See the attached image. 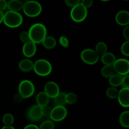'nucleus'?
Returning <instances> with one entry per match:
<instances>
[{
	"mask_svg": "<svg viewBox=\"0 0 129 129\" xmlns=\"http://www.w3.org/2000/svg\"><path fill=\"white\" fill-rule=\"evenodd\" d=\"M23 99L24 98H23L22 96H21L19 93L15 94V96H13V101L16 103H21V102H22Z\"/></svg>",
	"mask_w": 129,
	"mask_h": 129,
	"instance_id": "nucleus-36",
	"label": "nucleus"
},
{
	"mask_svg": "<svg viewBox=\"0 0 129 129\" xmlns=\"http://www.w3.org/2000/svg\"><path fill=\"white\" fill-rule=\"evenodd\" d=\"M66 93H59L55 98H54V103L56 106H64L66 104Z\"/></svg>",
	"mask_w": 129,
	"mask_h": 129,
	"instance_id": "nucleus-23",
	"label": "nucleus"
},
{
	"mask_svg": "<svg viewBox=\"0 0 129 129\" xmlns=\"http://www.w3.org/2000/svg\"><path fill=\"white\" fill-rule=\"evenodd\" d=\"M78 100V96L74 93H69L66 94V102L69 105L74 104Z\"/></svg>",
	"mask_w": 129,
	"mask_h": 129,
	"instance_id": "nucleus-27",
	"label": "nucleus"
},
{
	"mask_svg": "<svg viewBox=\"0 0 129 129\" xmlns=\"http://www.w3.org/2000/svg\"><path fill=\"white\" fill-rule=\"evenodd\" d=\"M23 3L19 0H11L7 3V8L9 11L18 13L23 8Z\"/></svg>",
	"mask_w": 129,
	"mask_h": 129,
	"instance_id": "nucleus-16",
	"label": "nucleus"
},
{
	"mask_svg": "<svg viewBox=\"0 0 129 129\" xmlns=\"http://www.w3.org/2000/svg\"><path fill=\"white\" fill-rule=\"evenodd\" d=\"M37 51L36 44L30 41L24 44L22 48V52L26 57L30 58L34 56Z\"/></svg>",
	"mask_w": 129,
	"mask_h": 129,
	"instance_id": "nucleus-13",
	"label": "nucleus"
},
{
	"mask_svg": "<svg viewBox=\"0 0 129 129\" xmlns=\"http://www.w3.org/2000/svg\"><path fill=\"white\" fill-rule=\"evenodd\" d=\"M115 20L120 26H127L129 24V13L126 10H122L117 13Z\"/></svg>",
	"mask_w": 129,
	"mask_h": 129,
	"instance_id": "nucleus-14",
	"label": "nucleus"
},
{
	"mask_svg": "<svg viewBox=\"0 0 129 129\" xmlns=\"http://www.w3.org/2000/svg\"><path fill=\"white\" fill-rule=\"evenodd\" d=\"M22 10L26 16L34 18L40 15L42 8L41 5L37 1H28L23 3Z\"/></svg>",
	"mask_w": 129,
	"mask_h": 129,
	"instance_id": "nucleus-3",
	"label": "nucleus"
},
{
	"mask_svg": "<svg viewBox=\"0 0 129 129\" xmlns=\"http://www.w3.org/2000/svg\"><path fill=\"white\" fill-rule=\"evenodd\" d=\"M18 68L22 72L28 73L34 68V62L28 59H22L19 62Z\"/></svg>",
	"mask_w": 129,
	"mask_h": 129,
	"instance_id": "nucleus-15",
	"label": "nucleus"
},
{
	"mask_svg": "<svg viewBox=\"0 0 129 129\" xmlns=\"http://www.w3.org/2000/svg\"><path fill=\"white\" fill-rule=\"evenodd\" d=\"M1 129H15L13 126H4Z\"/></svg>",
	"mask_w": 129,
	"mask_h": 129,
	"instance_id": "nucleus-41",
	"label": "nucleus"
},
{
	"mask_svg": "<svg viewBox=\"0 0 129 129\" xmlns=\"http://www.w3.org/2000/svg\"><path fill=\"white\" fill-rule=\"evenodd\" d=\"M28 33L30 41L35 44H40L46 37L47 29L44 24L37 23L30 26Z\"/></svg>",
	"mask_w": 129,
	"mask_h": 129,
	"instance_id": "nucleus-1",
	"label": "nucleus"
},
{
	"mask_svg": "<svg viewBox=\"0 0 129 129\" xmlns=\"http://www.w3.org/2000/svg\"><path fill=\"white\" fill-rule=\"evenodd\" d=\"M81 59L86 64L93 65L98 62L100 56L93 49H86L81 53Z\"/></svg>",
	"mask_w": 129,
	"mask_h": 129,
	"instance_id": "nucleus-7",
	"label": "nucleus"
},
{
	"mask_svg": "<svg viewBox=\"0 0 129 129\" xmlns=\"http://www.w3.org/2000/svg\"><path fill=\"white\" fill-rule=\"evenodd\" d=\"M42 107L40 106L35 105H33L29 108L27 112V118L32 122H36L39 120L42 117Z\"/></svg>",
	"mask_w": 129,
	"mask_h": 129,
	"instance_id": "nucleus-11",
	"label": "nucleus"
},
{
	"mask_svg": "<svg viewBox=\"0 0 129 129\" xmlns=\"http://www.w3.org/2000/svg\"><path fill=\"white\" fill-rule=\"evenodd\" d=\"M44 92L49 98H54L60 93V89L56 83L54 81H49L45 84Z\"/></svg>",
	"mask_w": 129,
	"mask_h": 129,
	"instance_id": "nucleus-10",
	"label": "nucleus"
},
{
	"mask_svg": "<svg viewBox=\"0 0 129 129\" xmlns=\"http://www.w3.org/2000/svg\"><path fill=\"white\" fill-rule=\"evenodd\" d=\"M3 23L8 27L15 28L22 24L23 17L19 13L8 11L4 14Z\"/></svg>",
	"mask_w": 129,
	"mask_h": 129,
	"instance_id": "nucleus-2",
	"label": "nucleus"
},
{
	"mask_svg": "<svg viewBox=\"0 0 129 129\" xmlns=\"http://www.w3.org/2000/svg\"><path fill=\"white\" fill-rule=\"evenodd\" d=\"M36 102L37 105L42 107L47 105L49 102V97L44 91H41L37 95Z\"/></svg>",
	"mask_w": 129,
	"mask_h": 129,
	"instance_id": "nucleus-18",
	"label": "nucleus"
},
{
	"mask_svg": "<svg viewBox=\"0 0 129 129\" xmlns=\"http://www.w3.org/2000/svg\"><path fill=\"white\" fill-rule=\"evenodd\" d=\"M95 52L97 53L99 56H102L103 54H105L106 52H107V44L105 42H98L96 44L95 47Z\"/></svg>",
	"mask_w": 129,
	"mask_h": 129,
	"instance_id": "nucleus-24",
	"label": "nucleus"
},
{
	"mask_svg": "<svg viewBox=\"0 0 129 129\" xmlns=\"http://www.w3.org/2000/svg\"><path fill=\"white\" fill-rule=\"evenodd\" d=\"M42 45L45 49H52L56 46L57 42L54 37L52 36H46L42 41Z\"/></svg>",
	"mask_w": 129,
	"mask_h": 129,
	"instance_id": "nucleus-19",
	"label": "nucleus"
},
{
	"mask_svg": "<svg viewBox=\"0 0 129 129\" xmlns=\"http://www.w3.org/2000/svg\"><path fill=\"white\" fill-rule=\"evenodd\" d=\"M121 52L125 56H129V41H126L122 44L121 46Z\"/></svg>",
	"mask_w": 129,
	"mask_h": 129,
	"instance_id": "nucleus-29",
	"label": "nucleus"
},
{
	"mask_svg": "<svg viewBox=\"0 0 129 129\" xmlns=\"http://www.w3.org/2000/svg\"><path fill=\"white\" fill-rule=\"evenodd\" d=\"M81 4L84 6L85 8L88 9L91 7L93 4V1L92 0H83L81 1Z\"/></svg>",
	"mask_w": 129,
	"mask_h": 129,
	"instance_id": "nucleus-35",
	"label": "nucleus"
},
{
	"mask_svg": "<svg viewBox=\"0 0 129 129\" xmlns=\"http://www.w3.org/2000/svg\"><path fill=\"white\" fill-rule=\"evenodd\" d=\"M68 111L64 106H55L52 109L50 117L54 122H60L66 117Z\"/></svg>",
	"mask_w": 129,
	"mask_h": 129,
	"instance_id": "nucleus-9",
	"label": "nucleus"
},
{
	"mask_svg": "<svg viewBox=\"0 0 129 129\" xmlns=\"http://www.w3.org/2000/svg\"><path fill=\"white\" fill-rule=\"evenodd\" d=\"M122 34H123V37L126 39V40H127V41H129V26L128 25H127V26H126L124 28Z\"/></svg>",
	"mask_w": 129,
	"mask_h": 129,
	"instance_id": "nucleus-37",
	"label": "nucleus"
},
{
	"mask_svg": "<svg viewBox=\"0 0 129 129\" xmlns=\"http://www.w3.org/2000/svg\"><path fill=\"white\" fill-rule=\"evenodd\" d=\"M23 129H39V128L38 126L36 125L29 124L27 125L26 126H25Z\"/></svg>",
	"mask_w": 129,
	"mask_h": 129,
	"instance_id": "nucleus-39",
	"label": "nucleus"
},
{
	"mask_svg": "<svg viewBox=\"0 0 129 129\" xmlns=\"http://www.w3.org/2000/svg\"><path fill=\"white\" fill-rule=\"evenodd\" d=\"M51 107L49 106L46 105L44 107H42V116H45V117H50V113L52 112Z\"/></svg>",
	"mask_w": 129,
	"mask_h": 129,
	"instance_id": "nucleus-32",
	"label": "nucleus"
},
{
	"mask_svg": "<svg viewBox=\"0 0 129 129\" xmlns=\"http://www.w3.org/2000/svg\"><path fill=\"white\" fill-rule=\"evenodd\" d=\"M118 92L119 91L114 87H110L107 89L106 94L107 97H108L110 99H116L118 97Z\"/></svg>",
	"mask_w": 129,
	"mask_h": 129,
	"instance_id": "nucleus-26",
	"label": "nucleus"
},
{
	"mask_svg": "<svg viewBox=\"0 0 129 129\" xmlns=\"http://www.w3.org/2000/svg\"><path fill=\"white\" fill-rule=\"evenodd\" d=\"M118 103L124 108L129 107V88H123L118 92Z\"/></svg>",
	"mask_w": 129,
	"mask_h": 129,
	"instance_id": "nucleus-12",
	"label": "nucleus"
},
{
	"mask_svg": "<svg viewBox=\"0 0 129 129\" xmlns=\"http://www.w3.org/2000/svg\"><path fill=\"white\" fill-rule=\"evenodd\" d=\"M115 72L120 76H125L129 73V61L125 59H117L113 64Z\"/></svg>",
	"mask_w": 129,
	"mask_h": 129,
	"instance_id": "nucleus-8",
	"label": "nucleus"
},
{
	"mask_svg": "<svg viewBox=\"0 0 129 129\" xmlns=\"http://www.w3.org/2000/svg\"><path fill=\"white\" fill-rule=\"evenodd\" d=\"M122 86H123V88H129V76H128V74L123 76Z\"/></svg>",
	"mask_w": 129,
	"mask_h": 129,
	"instance_id": "nucleus-34",
	"label": "nucleus"
},
{
	"mask_svg": "<svg viewBox=\"0 0 129 129\" xmlns=\"http://www.w3.org/2000/svg\"><path fill=\"white\" fill-rule=\"evenodd\" d=\"M119 123L122 127L124 128L129 127V112L128 110L123 112L119 117Z\"/></svg>",
	"mask_w": 129,
	"mask_h": 129,
	"instance_id": "nucleus-21",
	"label": "nucleus"
},
{
	"mask_svg": "<svg viewBox=\"0 0 129 129\" xmlns=\"http://www.w3.org/2000/svg\"><path fill=\"white\" fill-rule=\"evenodd\" d=\"M102 76L106 78H110L115 74V71L112 66H104L101 69Z\"/></svg>",
	"mask_w": 129,
	"mask_h": 129,
	"instance_id": "nucleus-22",
	"label": "nucleus"
},
{
	"mask_svg": "<svg viewBox=\"0 0 129 129\" xmlns=\"http://www.w3.org/2000/svg\"><path fill=\"white\" fill-rule=\"evenodd\" d=\"M20 39L21 42L23 43V44H25V43H27L28 42H30V39L28 31H23L22 32H21V34H20Z\"/></svg>",
	"mask_w": 129,
	"mask_h": 129,
	"instance_id": "nucleus-30",
	"label": "nucleus"
},
{
	"mask_svg": "<svg viewBox=\"0 0 129 129\" xmlns=\"http://www.w3.org/2000/svg\"><path fill=\"white\" fill-rule=\"evenodd\" d=\"M3 18H4V13L2 11H0V24L2 22H3Z\"/></svg>",
	"mask_w": 129,
	"mask_h": 129,
	"instance_id": "nucleus-40",
	"label": "nucleus"
},
{
	"mask_svg": "<svg viewBox=\"0 0 129 129\" xmlns=\"http://www.w3.org/2000/svg\"><path fill=\"white\" fill-rule=\"evenodd\" d=\"M101 60L105 66H113L117 59L114 54H112V52H107L103 55H102Z\"/></svg>",
	"mask_w": 129,
	"mask_h": 129,
	"instance_id": "nucleus-17",
	"label": "nucleus"
},
{
	"mask_svg": "<svg viewBox=\"0 0 129 129\" xmlns=\"http://www.w3.org/2000/svg\"><path fill=\"white\" fill-rule=\"evenodd\" d=\"M33 69L37 75L40 76H47L50 74L52 68L49 60L39 59L34 63Z\"/></svg>",
	"mask_w": 129,
	"mask_h": 129,
	"instance_id": "nucleus-4",
	"label": "nucleus"
},
{
	"mask_svg": "<svg viewBox=\"0 0 129 129\" xmlns=\"http://www.w3.org/2000/svg\"><path fill=\"white\" fill-rule=\"evenodd\" d=\"M39 128V129H54V125L52 121L45 120L41 123Z\"/></svg>",
	"mask_w": 129,
	"mask_h": 129,
	"instance_id": "nucleus-28",
	"label": "nucleus"
},
{
	"mask_svg": "<svg viewBox=\"0 0 129 129\" xmlns=\"http://www.w3.org/2000/svg\"><path fill=\"white\" fill-rule=\"evenodd\" d=\"M2 121L5 126H12L15 122V118L11 113H6L3 117Z\"/></svg>",
	"mask_w": 129,
	"mask_h": 129,
	"instance_id": "nucleus-25",
	"label": "nucleus"
},
{
	"mask_svg": "<svg viewBox=\"0 0 129 129\" xmlns=\"http://www.w3.org/2000/svg\"><path fill=\"white\" fill-rule=\"evenodd\" d=\"M80 3L81 1L79 0H66L65 1V3L66 4L67 6L71 7L72 8L76 6V5H78Z\"/></svg>",
	"mask_w": 129,
	"mask_h": 129,
	"instance_id": "nucleus-33",
	"label": "nucleus"
},
{
	"mask_svg": "<svg viewBox=\"0 0 129 129\" xmlns=\"http://www.w3.org/2000/svg\"><path fill=\"white\" fill-rule=\"evenodd\" d=\"M88 15V10L81 4H78L73 7L71 11V17L72 20L77 23L84 21Z\"/></svg>",
	"mask_w": 129,
	"mask_h": 129,
	"instance_id": "nucleus-5",
	"label": "nucleus"
},
{
	"mask_svg": "<svg viewBox=\"0 0 129 129\" xmlns=\"http://www.w3.org/2000/svg\"><path fill=\"white\" fill-rule=\"evenodd\" d=\"M7 1L5 0H0V11H3L7 8Z\"/></svg>",
	"mask_w": 129,
	"mask_h": 129,
	"instance_id": "nucleus-38",
	"label": "nucleus"
},
{
	"mask_svg": "<svg viewBox=\"0 0 129 129\" xmlns=\"http://www.w3.org/2000/svg\"><path fill=\"white\" fill-rule=\"evenodd\" d=\"M122 79H123L122 76L117 74H114L109 78L108 82H109V84L112 86V87L116 88V87L122 85Z\"/></svg>",
	"mask_w": 129,
	"mask_h": 129,
	"instance_id": "nucleus-20",
	"label": "nucleus"
},
{
	"mask_svg": "<svg viewBox=\"0 0 129 129\" xmlns=\"http://www.w3.org/2000/svg\"><path fill=\"white\" fill-rule=\"evenodd\" d=\"M18 93L23 98H30L35 93V86L29 80L21 81L18 85Z\"/></svg>",
	"mask_w": 129,
	"mask_h": 129,
	"instance_id": "nucleus-6",
	"label": "nucleus"
},
{
	"mask_svg": "<svg viewBox=\"0 0 129 129\" xmlns=\"http://www.w3.org/2000/svg\"><path fill=\"white\" fill-rule=\"evenodd\" d=\"M59 43L62 47L64 48H68L69 46V41L66 37L62 35L59 38Z\"/></svg>",
	"mask_w": 129,
	"mask_h": 129,
	"instance_id": "nucleus-31",
	"label": "nucleus"
}]
</instances>
